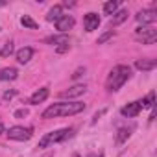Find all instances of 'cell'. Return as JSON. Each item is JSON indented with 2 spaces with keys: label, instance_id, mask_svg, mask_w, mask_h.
<instances>
[{
  "label": "cell",
  "instance_id": "1",
  "mask_svg": "<svg viewBox=\"0 0 157 157\" xmlns=\"http://www.w3.org/2000/svg\"><path fill=\"white\" fill-rule=\"evenodd\" d=\"M85 109L83 102H59L50 105L48 109L43 111V118H57V117H70V115H78Z\"/></svg>",
  "mask_w": 157,
  "mask_h": 157
},
{
  "label": "cell",
  "instance_id": "2",
  "mask_svg": "<svg viewBox=\"0 0 157 157\" xmlns=\"http://www.w3.org/2000/svg\"><path fill=\"white\" fill-rule=\"evenodd\" d=\"M131 78V68L128 67V65H117L111 72H109V76H107V82H105V89L109 91V93H115V91H118L128 80Z\"/></svg>",
  "mask_w": 157,
  "mask_h": 157
},
{
  "label": "cell",
  "instance_id": "3",
  "mask_svg": "<svg viewBox=\"0 0 157 157\" xmlns=\"http://www.w3.org/2000/svg\"><path fill=\"white\" fill-rule=\"evenodd\" d=\"M72 129L70 128H61V129H56V131H52V133H46L41 140H39V144H37V148L39 150H44V148H48V146H52V144H56V142H63V140H67L68 137H72Z\"/></svg>",
  "mask_w": 157,
  "mask_h": 157
},
{
  "label": "cell",
  "instance_id": "4",
  "mask_svg": "<svg viewBox=\"0 0 157 157\" xmlns=\"http://www.w3.org/2000/svg\"><path fill=\"white\" fill-rule=\"evenodd\" d=\"M135 39L142 44H153L157 41V30L151 26H142L135 30Z\"/></svg>",
  "mask_w": 157,
  "mask_h": 157
},
{
  "label": "cell",
  "instance_id": "5",
  "mask_svg": "<svg viewBox=\"0 0 157 157\" xmlns=\"http://www.w3.org/2000/svg\"><path fill=\"white\" fill-rule=\"evenodd\" d=\"M6 135L11 140H28V139H32L33 129L32 128H24V126H13V128H10L6 131Z\"/></svg>",
  "mask_w": 157,
  "mask_h": 157
},
{
  "label": "cell",
  "instance_id": "6",
  "mask_svg": "<svg viewBox=\"0 0 157 157\" xmlns=\"http://www.w3.org/2000/svg\"><path fill=\"white\" fill-rule=\"evenodd\" d=\"M142 107H144V102L142 100H137V102H131V104L124 105L120 109V115L122 117H128V118H133V117H137L142 111Z\"/></svg>",
  "mask_w": 157,
  "mask_h": 157
},
{
  "label": "cell",
  "instance_id": "7",
  "mask_svg": "<svg viewBox=\"0 0 157 157\" xmlns=\"http://www.w3.org/2000/svg\"><path fill=\"white\" fill-rule=\"evenodd\" d=\"M135 19H137V22L151 24V22L157 21V11H153V10H142V11H139V13L135 15Z\"/></svg>",
  "mask_w": 157,
  "mask_h": 157
},
{
  "label": "cell",
  "instance_id": "8",
  "mask_svg": "<svg viewBox=\"0 0 157 157\" xmlns=\"http://www.w3.org/2000/svg\"><path fill=\"white\" fill-rule=\"evenodd\" d=\"M83 26H85V32H94L98 26H100V17H98V13H87L85 17H83Z\"/></svg>",
  "mask_w": 157,
  "mask_h": 157
},
{
  "label": "cell",
  "instance_id": "9",
  "mask_svg": "<svg viewBox=\"0 0 157 157\" xmlns=\"http://www.w3.org/2000/svg\"><path fill=\"white\" fill-rule=\"evenodd\" d=\"M74 28V17H70V15H63L57 22H56V30L59 32V33H67L68 30H72Z\"/></svg>",
  "mask_w": 157,
  "mask_h": 157
},
{
  "label": "cell",
  "instance_id": "10",
  "mask_svg": "<svg viewBox=\"0 0 157 157\" xmlns=\"http://www.w3.org/2000/svg\"><path fill=\"white\" fill-rule=\"evenodd\" d=\"M85 91H87V85H85V83H78V85L70 87L68 91H63L59 96H61V98H68V100H70V98H76V96H82Z\"/></svg>",
  "mask_w": 157,
  "mask_h": 157
},
{
  "label": "cell",
  "instance_id": "11",
  "mask_svg": "<svg viewBox=\"0 0 157 157\" xmlns=\"http://www.w3.org/2000/svg\"><path fill=\"white\" fill-rule=\"evenodd\" d=\"M48 94H50V91H48V87H43V89H39V91H35L32 96H30V104H33V105H37V104H43L46 98H48Z\"/></svg>",
  "mask_w": 157,
  "mask_h": 157
},
{
  "label": "cell",
  "instance_id": "12",
  "mask_svg": "<svg viewBox=\"0 0 157 157\" xmlns=\"http://www.w3.org/2000/svg\"><path fill=\"white\" fill-rule=\"evenodd\" d=\"M155 67H157V61H155V59H137V61H135V68H137V70H142V72L153 70Z\"/></svg>",
  "mask_w": 157,
  "mask_h": 157
},
{
  "label": "cell",
  "instance_id": "13",
  "mask_svg": "<svg viewBox=\"0 0 157 157\" xmlns=\"http://www.w3.org/2000/svg\"><path fill=\"white\" fill-rule=\"evenodd\" d=\"M126 19H128V10H120V11H115V13H113V17L109 19V26H111V28H115V26L122 24Z\"/></svg>",
  "mask_w": 157,
  "mask_h": 157
},
{
  "label": "cell",
  "instance_id": "14",
  "mask_svg": "<svg viewBox=\"0 0 157 157\" xmlns=\"http://www.w3.org/2000/svg\"><path fill=\"white\" fill-rule=\"evenodd\" d=\"M44 43L46 44H57V46H61V44H68L70 39H68L67 33H61V35H50V37H46Z\"/></svg>",
  "mask_w": 157,
  "mask_h": 157
},
{
  "label": "cell",
  "instance_id": "15",
  "mask_svg": "<svg viewBox=\"0 0 157 157\" xmlns=\"http://www.w3.org/2000/svg\"><path fill=\"white\" fill-rule=\"evenodd\" d=\"M32 57H33V48H30V46H24L17 52V61L22 63V65H26Z\"/></svg>",
  "mask_w": 157,
  "mask_h": 157
},
{
  "label": "cell",
  "instance_id": "16",
  "mask_svg": "<svg viewBox=\"0 0 157 157\" xmlns=\"http://www.w3.org/2000/svg\"><path fill=\"white\" fill-rule=\"evenodd\" d=\"M63 17V6H54L48 13H46V21L48 22H57Z\"/></svg>",
  "mask_w": 157,
  "mask_h": 157
},
{
  "label": "cell",
  "instance_id": "17",
  "mask_svg": "<svg viewBox=\"0 0 157 157\" xmlns=\"http://www.w3.org/2000/svg\"><path fill=\"white\" fill-rule=\"evenodd\" d=\"M19 76V70L13 68V67H8V68H2L0 70V82H6V80H15Z\"/></svg>",
  "mask_w": 157,
  "mask_h": 157
},
{
  "label": "cell",
  "instance_id": "18",
  "mask_svg": "<svg viewBox=\"0 0 157 157\" xmlns=\"http://www.w3.org/2000/svg\"><path fill=\"white\" fill-rule=\"evenodd\" d=\"M21 24H22L24 28H30V30H37V28H39V24H37L30 15H22V17H21Z\"/></svg>",
  "mask_w": 157,
  "mask_h": 157
},
{
  "label": "cell",
  "instance_id": "19",
  "mask_svg": "<svg viewBox=\"0 0 157 157\" xmlns=\"http://www.w3.org/2000/svg\"><path fill=\"white\" fill-rule=\"evenodd\" d=\"M11 54H13V43L11 41H8L0 46V57H10Z\"/></svg>",
  "mask_w": 157,
  "mask_h": 157
},
{
  "label": "cell",
  "instance_id": "20",
  "mask_svg": "<svg viewBox=\"0 0 157 157\" xmlns=\"http://www.w3.org/2000/svg\"><path fill=\"white\" fill-rule=\"evenodd\" d=\"M118 6H120L118 0H111V2H105V4H104V11H105L107 15H113V13L118 10Z\"/></svg>",
  "mask_w": 157,
  "mask_h": 157
},
{
  "label": "cell",
  "instance_id": "21",
  "mask_svg": "<svg viewBox=\"0 0 157 157\" xmlns=\"http://www.w3.org/2000/svg\"><path fill=\"white\" fill-rule=\"evenodd\" d=\"M129 135H131V128H120L117 135V142H124L126 139H129Z\"/></svg>",
  "mask_w": 157,
  "mask_h": 157
},
{
  "label": "cell",
  "instance_id": "22",
  "mask_svg": "<svg viewBox=\"0 0 157 157\" xmlns=\"http://www.w3.org/2000/svg\"><path fill=\"white\" fill-rule=\"evenodd\" d=\"M142 102H144V107H151L153 109V105H155V93H150Z\"/></svg>",
  "mask_w": 157,
  "mask_h": 157
},
{
  "label": "cell",
  "instance_id": "23",
  "mask_svg": "<svg viewBox=\"0 0 157 157\" xmlns=\"http://www.w3.org/2000/svg\"><path fill=\"white\" fill-rule=\"evenodd\" d=\"M113 35H115V32H113V30H109V32H105L104 35H100L96 43H98V44H104V43H105V41H109V39H111Z\"/></svg>",
  "mask_w": 157,
  "mask_h": 157
},
{
  "label": "cell",
  "instance_id": "24",
  "mask_svg": "<svg viewBox=\"0 0 157 157\" xmlns=\"http://www.w3.org/2000/svg\"><path fill=\"white\" fill-rule=\"evenodd\" d=\"M15 117H17V118H24V117H28V109H26V107L17 109V111H15Z\"/></svg>",
  "mask_w": 157,
  "mask_h": 157
},
{
  "label": "cell",
  "instance_id": "25",
  "mask_svg": "<svg viewBox=\"0 0 157 157\" xmlns=\"http://www.w3.org/2000/svg\"><path fill=\"white\" fill-rule=\"evenodd\" d=\"M83 74H85V68H83V67H80V68H76V70H74L72 78H74V80H78V78H80V76H83Z\"/></svg>",
  "mask_w": 157,
  "mask_h": 157
},
{
  "label": "cell",
  "instance_id": "26",
  "mask_svg": "<svg viewBox=\"0 0 157 157\" xmlns=\"http://www.w3.org/2000/svg\"><path fill=\"white\" fill-rule=\"evenodd\" d=\"M15 94H17V91H6L4 93V100H11V98H15Z\"/></svg>",
  "mask_w": 157,
  "mask_h": 157
},
{
  "label": "cell",
  "instance_id": "27",
  "mask_svg": "<svg viewBox=\"0 0 157 157\" xmlns=\"http://www.w3.org/2000/svg\"><path fill=\"white\" fill-rule=\"evenodd\" d=\"M68 48H70V44H61V46L56 48V52H57V54H63V52H67Z\"/></svg>",
  "mask_w": 157,
  "mask_h": 157
},
{
  "label": "cell",
  "instance_id": "28",
  "mask_svg": "<svg viewBox=\"0 0 157 157\" xmlns=\"http://www.w3.org/2000/svg\"><path fill=\"white\" fill-rule=\"evenodd\" d=\"M6 133V128H4V124H2V118H0V135H4Z\"/></svg>",
  "mask_w": 157,
  "mask_h": 157
},
{
  "label": "cell",
  "instance_id": "29",
  "mask_svg": "<svg viewBox=\"0 0 157 157\" xmlns=\"http://www.w3.org/2000/svg\"><path fill=\"white\" fill-rule=\"evenodd\" d=\"M2 6H6V2H0V8H2Z\"/></svg>",
  "mask_w": 157,
  "mask_h": 157
},
{
  "label": "cell",
  "instance_id": "30",
  "mask_svg": "<svg viewBox=\"0 0 157 157\" xmlns=\"http://www.w3.org/2000/svg\"><path fill=\"white\" fill-rule=\"evenodd\" d=\"M74 157H82V155H80V153H74Z\"/></svg>",
  "mask_w": 157,
  "mask_h": 157
}]
</instances>
